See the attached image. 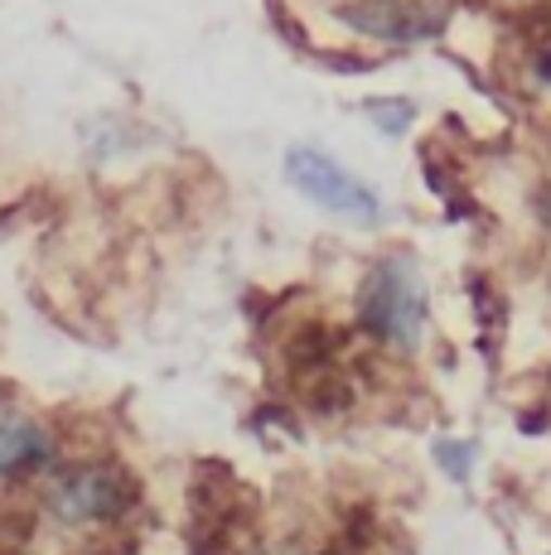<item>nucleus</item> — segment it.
<instances>
[{
	"label": "nucleus",
	"mask_w": 551,
	"mask_h": 555,
	"mask_svg": "<svg viewBox=\"0 0 551 555\" xmlns=\"http://www.w3.org/2000/svg\"><path fill=\"white\" fill-rule=\"evenodd\" d=\"M358 324L392 353H417L431 324V291L417 256L392 251L358 285Z\"/></svg>",
	"instance_id": "obj_1"
},
{
	"label": "nucleus",
	"mask_w": 551,
	"mask_h": 555,
	"mask_svg": "<svg viewBox=\"0 0 551 555\" xmlns=\"http://www.w3.org/2000/svg\"><path fill=\"white\" fill-rule=\"evenodd\" d=\"M63 459V444L54 425L39 415L5 411L0 415V483H29V478H49Z\"/></svg>",
	"instance_id": "obj_5"
},
{
	"label": "nucleus",
	"mask_w": 551,
	"mask_h": 555,
	"mask_svg": "<svg viewBox=\"0 0 551 555\" xmlns=\"http://www.w3.org/2000/svg\"><path fill=\"white\" fill-rule=\"evenodd\" d=\"M141 503V478L121 459H73L44 483V512L59 527H116Z\"/></svg>",
	"instance_id": "obj_2"
},
{
	"label": "nucleus",
	"mask_w": 551,
	"mask_h": 555,
	"mask_svg": "<svg viewBox=\"0 0 551 555\" xmlns=\"http://www.w3.org/2000/svg\"><path fill=\"white\" fill-rule=\"evenodd\" d=\"M334 15L358 39H377V44H401V49L431 44L445 29L440 0H344Z\"/></svg>",
	"instance_id": "obj_4"
},
{
	"label": "nucleus",
	"mask_w": 551,
	"mask_h": 555,
	"mask_svg": "<svg viewBox=\"0 0 551 555\" xmlns=\"http://www.w3.org/2000/svg\"><path fill=\"white\" fill-rule=\"evenodd\" d=\"M285 184L295 189L305 203H315L330 218H344L354 228H377L383 222V198L368 179H358L354 169H344L330 151H315V145H291L281 159Z\"/></svg>",
	"instance_id": "obj_3"
},
{
	"label": "nucleus",
	"mask_w": 551,
	"mask_h": 555,
	"mask_svg": "<svg viewBox=\"0 0 551 555\" xmlns=\"http://www.w3.org/2000/svg\"><path fill=\"white\" fill-rule=\"evenodd\" d=\"M533 73H537V82H542V88L551 92V49L537 53V68H533Z\"/></svg>",
	"instance_id": "obj_8"
},
{
	"label": "nucleus",
	"mask_w": 551,
	"mask_h": 555,
	"mask_svg": "<svg viewBox=\"0 0 551 555\" xmlns=\"http://www.w3.org/2000/svg\"><path fill=\"white\" fill-rule=\"evenodd\" d=\"M363 116L387 135V141H401V135L417 126V102H407V98H363Z\"/></svg>",
	"instance_id": "obj_6"
},
{
	"label": "nucleus",
	"mask_w": 551,
	"mask_h": 555,
	"mask_svg": "<svg viewBox=\"0 0 551 555\" xmlns=\"http://www.w3.org/2000/svg\"><path fill=\"white\" fill-rule=\"evenodd\" d=\"M436 464L445 468V474L454 478V483H470V474H474V440H450V435H445V440H436Z\"/></svg>",
	"instance_id": "obj_7"
},
{
	"label": "nucleus",
	"mask_w": 551,
	"mask_h": 555,
	"mask_svg": "<svg viewBox=\"0 0 551 555\" xmlns=\"http://www.w3.org/2000/svg\"><path fill=\"white\" fill-rule=\"evenodd\" d=\"M542 222H547V228H551V194L542 198Z\"/></svg>",
	"instance_id": "obj_9"
}]
</instances>
